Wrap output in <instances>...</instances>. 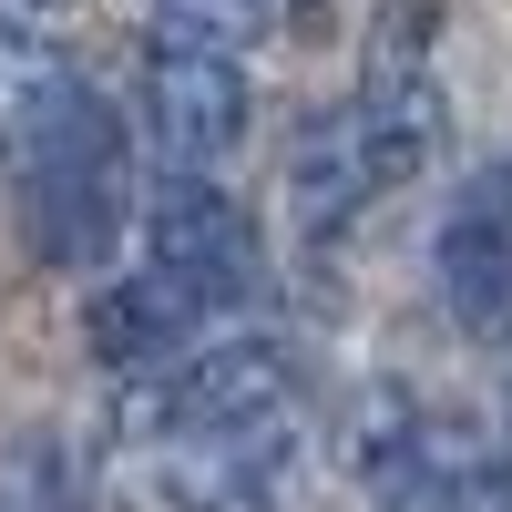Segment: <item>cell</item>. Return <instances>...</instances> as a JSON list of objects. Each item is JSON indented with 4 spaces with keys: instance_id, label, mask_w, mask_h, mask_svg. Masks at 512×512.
I'll list each match as a JSON object with an SVG mask.
<instances>
[{
    "instance_id": "6da1fadb",
    "label": "cell",
    "mask_w": 512,
    "mask_h": 512,
    "mask_svg": "<svg viewBox=\"0 0 512 512\" xmlns=\"http://www.w3.org/2000/svg\"><path fill=\"white\" fill-rule=\"evenodd\" d=\"M154 492L175 512H277L308 451L297 369L277 338H226L195 349L154 390Z\"/></svg>"
},
{
    "instance_id": "7a4b0ae2",
    "label": "cell",
    "mask_w": 512,
    "mask_h": 512,
    "mask_svg": "<svg viewBox=\"0 0 512 512\" xmlns=\"http://www.w3.org/2000/svg\"><path fill=\"white\" fill-rule=\"evenodd\" d=\"M349 472L379 512H512V451L472 431L461 410L410 390H369L349 431Z\"/></svg>"
},
{
    "instance_id": "3957f363",
    "label": "cell",
    "mask_w": 512,
    "mask_h": 512,
    "mask_svg": "<svg viewBox=\"0 0 512 512\" xmlns=\"http://www.w3.org/2000/svg\"><path fill=\"white\" fill-rule=\"evenodd\" d=\"M21 226H31V246L52 267H93L113 246V226H123V123L82 82L21 144Z\"/></svg>"
},
{
    "instance_id": "277c9868",
    "label": "cell",
    "mask_w": 512,
    "mask_h": 512,
    "mask_svg": "<svg viewBox=\"0 0 512 512\" xmlns=\"http://www.w3.org/2000/svg\"><path fill=\"white\" fill-rule=\"evenodd\" d=\"M246 52L226 41H185V31H154L144 41V123L175 175H216V164L246 144Z\"/></svg>"
},
{
    "instance_id": "5b68a950",
    "label": "cell",
    "mask_w": 512,
    "mask_h": 512,
    "mask_svg": "<svg viewBox=\"0 0 512 512\" xmlns=\"http://www.w3.org/2000/svg\"><path fill=\"white\" fill-rule=\"evenodd\" d=\"M144 267H164L205 318L256 297V226L216 175H164L144 205Z\"/></svg>"
},
{
    "instance_id": "8992f818",
    "label": "cell",
    "mask_w": 512,
    "mask_h": 512,
    "mask_svg": "<svg viewBox=\"0 0 512 512\" xmlns=\"http://www.w3.org/2000/svg\"><path fill=\"white\" fill-rule=\"evenodd\" d=\"M431 277H441V308L472 338H512V154L461 175L451 216L431 236Z\"/></svg>"
},
{
    "instance_id": "52a82bcc",
    "label": "cell",
    "mask_w": 512,
    "mask_h": 512,
    "mask_svg": "<svg viewBox=\"0 0 512 512\" xmlns=\"http://www.w3.org/2000/svg\"><path fill=\"white\" fill-rule=\"evenodd\" d=\"M349 123H359V144H369V164H379V185H410L420 164L441 154V72H431V52H420V11L400 21V31H379L369 41V72H359V93H349Z\"/></svg>"
},
{
    "instance_id": "ba28073f",
    "label": "cell",
    "mask_w": 512,
    "mask_h": 512,
    "mask_svg": "<svg viewBox=\"0 0 512 512\" xmlns=\"http://www.w3.org/2000/svg\"><path fill=\"white\" fill-rule=\"evenodd\" d=\"M379 195H390V185H379V164L359 144L349 103H328V113L297 123V144H287V216H297V236H318V246L349 236Z\"/></svg>"
},
{
    "instance_id": "9c48e42d",
    "label": "cell",
    "mask_w": 512,
    "mask_h": 512,
    "mask_svg": "<svg viewBox=\"0 0 512 512\" xmlns=\"http://www.w3.org/2000/svg\"><path fill=\"white\" fill-rule=\"evenodd\" d=\"M195 328H205V308H195V297L164 277V267H134V277H113V287L93 297V359H113V369L175 359Z\"/></svg>"
},
{
    "instance_id": "30bf717a",
    "label": "cell",
    "mask_w": 512,
    "mask_h": 512,
    "mask_svg": "<svg viewBox=\"0 0 512 512\" xmlns=\"http://www.w3.org/2000/svg\"><path fill=\"white\" fill-rule=\"evenodd\" d=\"M72 93V72H62V52L41 41L11 0H0V154H21L41 123H52V103Z\"/></svg>"
},
{
    "instance_id": "8fae6325",
    "label": "cell",
    "mask_w": 512,
    "mask_h": 512,
    "mask_svg": "<svg viewBox=\"0 0 512 512\" xmlns=\"http://www.w3.org/2000/svg\"><path fill=\"white\" fill-rule=\"evenodd\" d=\"M277 0H154V31H185V41H226V52H246L256 31H267Z\"/></svg>"
},
{
    "instance_id": "7c38bea8",
    "label": "cell",
    "mask_w": 512,
    "mask_h": 512,
    "mask_svg": "<svg viewBox=\"0 0 512 512\" xmlns=\"http://www.w3.org/2000/svg\"><path fill=\"white\" fill-rule=\"evenodd\" d=\"M11 11H41V0H11Z\"/></svg>"
}]
</instances>
